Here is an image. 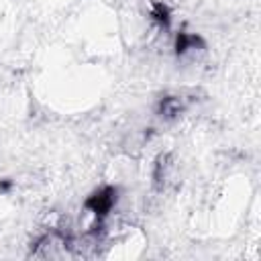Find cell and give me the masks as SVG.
Returning <instances> with one entry per match:
<instances>
[{
  "label": "cell",
  "instance_id": "obj_4",
  "mask_svg": "<svg viewBox=\"0 0 261 261\" xmlns=\"http://www.w3.org/2000/svg\"><path fill=\"white\" fill-rule=\"evenodd\" d=\"M186 110V102L181 96H163L157 102V114L163 120H175Z\"/></svg>",
  "mask_w": 261,
  "mask_h": 261
},
{
  "label": "cell",
  "instance_id": "obj_2",
  "mask_svg": "<svg viewBox=\"0 0 261 261\" xmlns=\"http://www.w3.org/2000/svg\"><path fill=\"white\" fill-rule=\"evenodd\" d=\"M204 51H206V43L200 35H196V33H177V37H175V55H177L179 61L194 59Z\"/></svg>",
  "mask_w": 261,
  "mask_h": 261
},
{
  "label": "cell",
  "instance_id": "obj_1",
  "mask_svg": "<svg viewBox=\"0 0 261 261\" xmlns=\"http://www.w3.org/2000/svg\"><path fill=\"white\" fill-rule=\"evenodd\" d=\"M116 194H118V190H116L114 186H102L100 190L92 192V194L86 198L84 208L90 210V212H94L96 218H98V222H102V220L108 216V212L114 208V204H116Z\"/></svg>",
  "mask_w": 261,
  "mask_h": 261
},
{
  "label": "cell",
  "instance_id": "obj_3",
  "mask_svg": "<svg viewBox=\"0 0 261 261\" xmlns=\"http://www.w3.org/2000/svg\"><path fill=\"white\" fill-rule=\"evenodd\" d=\"M173 173V155L171 153H161L155 163H153V186L155 190H163Z\"/></svg>",
  "mask_w": 261,
  "mask_h": 261
},
{
  "label": "cell",
  "instance_id": "obj_5",
  "mask_svg": "<svg viewBox=\"0 0 261 261\" xmlns=\"http://www.w3.org/2000/svg\"><path fill=\"white\" fill-rule=\"evenodd\" d=\"M149 18L161 29V31H169L171 27V10L165 2H153L151 10H149Z\"/></svg>",
  "mask_w": 261,
  "mask_h": 261
}]
</instances>
